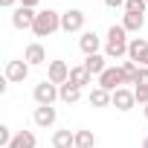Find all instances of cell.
<instances>
[{
	"mask_svg": "<svg viewBox=\"0 0 148 148\" xmlns=\"http://www.w3.org/2000/svg\"><path fill=\"white\" fill-rule=\"evenodd\" d=\"M90 105H93V108H108V105H113V96H110L105 87L96 84V87L90 90Z\"/></svg>",
	"mask_w": 148,
	"mask_h": 148,
	"instance_id": "ac0fdd59",
	"label": "cell"
},
{
	"mask_svg": "<svg viewBox=\"0 0 148 148\" xmlns=\"http://www.w3.org/2000/svg\"><path fill=\"white\" fill-rule=\"evenodd\" d=\"M70 70H73V67H70L67 61H61V58L49 61V64H47V82H52V84H58V87L67 84V82H70Z\"/></svg>",
	"mask_w": 148,
	"mask_h": 148,
	"instance_id": "3957f363",
	"label": "cell"
},
{
	"mask_svg": "<svg viewBox=\"0 0 148 148\" xmlns=\"http://www.w3.org/2000/svg\"><path fill=\"white\" fill-rule=\"evenodd\" d=\"M52 148H76V131L61 128L52 134Z\"/></svg>",
	"mask_w": 148,
	"mask_h": 148,
	"instance_id": "9a60e30c",
	"label": "cell"
},
{
	"mask_svg": "<svg viewBox=\"0 0 148 148\" xmlns=\"http://www.w3.org/2000/svg\"><path fill=\"white\" fill-rule=\"evenodd\" d=\"M122 26H125L128 32H139V29L145 26V15H134V12H125V15H122Z\"/></svg>",
	"mask_w": 148,
	"mask_h": 148,
	"instance_id": "ffe728a7",
	"label": "cell"
},
{
	"mask_svg": "<svg viewBox=\"0 0 148 148\" xmlns=\"http://www.w3.org/2000/svg\"><path fill=\"white\" fill-rule=\"evenodd\" d=\"M136 84H148V67H139V73H136ZM134 84V87H136Z\"/></svg>",
	"mask_w": 148,
	"mask_h": 148,
	"instance_id": "484cf974",
	"label": "cell"
},
{
	"mask_svg": "<svg viewBox=\"0 0 148 148\" xmlns=\"http://www.w3.org/2000/svg\"><path fill=\"white\" fill-rule=\"evenodd\" d=\"M32 96H35V102H38V105H52L55 99H61V96H58V84H52V82H47V79L35 84Z\"/></svg>",
	"mask_w": 148,
	"mask_h": 148,
	"instance_id": "8992f818",
	"label": "cell"
},
{
	"mask_svg": "<svg viewBox=\"0 0 148 148\" xmlns=\"http://www.w3.org/2000/svg\"><path fill=\"white\" fill-rule=\"evenodd\" d=\"M23 61L29 64V67H38V64H47V49L35 41V44H29L26 49H23Z\"/></svg>",
	"mask_w": 148,
	"mask_h": 148,
	"instance_id": "4fadbf2b",
	"label": "cell"
},
{
	"mask_svg": "<svg viewBox=\"0 0 148 148\" xmlns=\"http://www.w3.org/2000/svg\"><path fill=\"white\" fill-rule=\"evenodd\" d=\"M90 82H93V76L87 73V67H84V64H79V67H73V70H70V84H76V87H82V90H84Z\"/></svg>",
	"mask_w": 148,
	"mask_h": 148,
	"instance_id": "2e32d148",
	"label": "cell"
},
{
	"mask_svg": "<svg viewBox=\"0 0 148 148\" xmlns=\"http://www.w3.org/2000/svg\"><path fill=\"white\" fill-rule=\"evenodd\" d=\"M125 3H128V0H105L108 9H125Z\"/></svg>",
	"mask_w": 148,
	"mask_h": 148,
	"instance_id": "4316f807",
	"label": "cell"
},
{
	"mask_svg": "<svg viewBox=\"0 0 148 148\" xmlns=\"http://www.w3.org/2000/svg\"><path fill=\"white\" fill-rule=\"evenodd\" d=\"M79 47H82V52H84V55H96V52H99V47H102V38H99L93 29H87V32H82Z\"/></svg>",
	"mask_w": 148,
	"mask_h": 148,
	"instance_id": "7c38bea8",
	"label": "cell"
},
{
	"mask_svg": "<svg viewBox=\"0 0 148 148\" xmlns=\"http://www.w3.org/2000/svg\"><path fill=\"white\" fill-rule=\"evenodd\" d=\"M84 67H87V73L90 76H102V73L108 70V55H102V52H96V55H87L84 58Z\"/></svg>",
	"mask_w": 148,
	"mask_h": 148,
	"instance_id": "5bb4252c",
	"label": "cell"
},
{
	"mask_svg": "<svg viewBox=\"0 0 148 148\" xmlns=\"http://www.w3.org/2000/svg\"><path fill=\"white\" fill-rule=\"evenodd\" d=\"M99 87H105L108 93L125 87V73H122V67H108L102 76H99Z\"/></svg>",
	"mask_w": 148,
	"mask_h": 148,
	"instance_id": "277c9868",
	"label": "cell"
},
{
	"mask_svg": "<svg viewBox=\"0 0 148 148\" xmlns=\"http://www.w3.org/2000/svg\"><path fill=\"white\" fill-rule=\"evenodd\" d=\"M134 96H136V105H148V84H136L134 87Z\"/></svg>",
	"mask_w": 148,
	"mask_h": 148,
	"instance_id": "cb8c5ba5",
	"label": "cell"
},
{
	"mask_svg": "<svg viewBox=\"0 0 148 148\" xmlns=\"http://www.w3.org/2000/svg\"><path fill=\"white\" fill-rule=\"evenodd\" d=\"M128 44H131V38H128V29L122 26V23H113L110 29H108V44H105V55L108 58H122V55H128Z\"/></svg>",
	"mask_w": 148,
	"mask_h": 148,
	"instance_id": "6da1fadb",
	"label": "cell"
},
{
	"mask_svg": "<svg viewBox=\"0 0 148 148\" xmlns=\"http://www.w3.org/2000/svg\"><path fill=\"white\" fill-rule=\"evenodd\" d=\"M110 96H113V108H116V110H122V113H128V110L136 105V96H134V90H131V87H119V90H113Z\"/></svg>",
	"mask_w": 148,
	"mask_h": 148,
	"instance_id": "30bf717a",
	"label": "cell"
},
{
	"mask_svg": "<svg viewBox=\"0 0 148 148\" xmlns=\"http://www.w3.org/2000/svg\"><path fill=\"white\" fill-rule=\"evenodd\" d=\"M15 3H21V0H0V6H3V9H12Z\"/></svg>",
	"mask_w": 148,
	"mask_h": 148,
	"instance_id": "f1b7e54d",
	"label": "cell"
},
{
	"mask_svg": "<svg viewBox=\"0 0 148 148\" xmlns=\"http://www.w3.org/2000/svg\"><path fill=\"white\" fill-rule=\"evenodd\" d=\"M148 9V0H128L125 3V12H134V15H145Z\"/></svg>",
	"mask_w": 148,
	"mask_h": 148,
	"instance_id": "603a6c76",
	"label": "cell"
},
{
	"mask_svg": "<svg viewBox=\"0 0 148 148\" xmlns=\"http://www.w3.org/2000/svg\"><path fill=\"white\" fill-rule=\"evenodd\" d=\"M122 73H125V84H136V73H139V64H134L131 58L122 61Z\"/></svg>",
	"mask_w": 148,
	"mask_h": 148,
	"instance_id": "7402d4cb",
	"label": "cell"
},
{
	"mask_svg": "<svg viewBox=\"0 0 148 148\" xmlns=\"http://www.w3.org/2000/svg\"><path fill=\"white\" fill-rule=\"evenodd\" d=\"M58 29H61V12H55V9H44V12H38L35 26H32L35 38H49V35H55Z\"/></svg>",
	"mask_w": 148,
	"mask_h": 148,
	"instance_id": "7a4b0ae2",
	"label": "cell"
},
{
	"mask_svg": "<svg viewBox=\"0 0 148 148\" xmlns=\"http://www.w3.org/2000/svg\"><path fill=\"white\" fill-rule=\"evenodd\" d=\"M32 119H35V125H38V128H49V125H55L58 113H55V108H52V105H38V108H35V113H32Z\"/></svg>",
	"mask_w": 148,
	"mask_h": 148,
	"instance_id": "8fae6325",
	"label": "cell"
},
{
	"mask_svg": "<svg viewBox=\"0 0 148 148\" xmlns=\"http://www.w3.org/2000/svg\"><path fill=\"white\" fill-rule=\"evenodd\" d=\"M76 148H96L93 131H76Z\"/></svg>",
	"mask_w": 148,
	"mask_h": 148,
	"instance_id": "44dd1931",
	"label": "cell"
},
{
	"mask_svg": "<svg viewBox=\"0 0 148 148\" xmlns=\"http://www.w3.org/2000/svg\"><path fill=\"white\" fill-rule=\"evenodd\" d=\"M84 29V12L82 9H67L61 12V32H82Z\"/></svg>",
	"mask_w": 148,
	"mask_h": 148,
	"instance_id": "5b68a950",
	"label": "cell"
},
{
	"mask_svg": "<svg viewBox=\"0 0 148 148\" xmlns=\"http://www.w3.org/2000/svg\"><path fill=\"white\" fill-rule=\"evenodd\" d=\"M35 145H38V139H35L32 131H18L9 142V148H35Z\"/></svg>",
	"mask_w": 148,
	"mask_h": 148,
	"instance_id": "e0dca14e",
	"label": "cell"
},
{
	"mask_svg": "<svg viewBox=\"0 0 148 148\" xmlns=\"http://www.w3.org/2000/svg\"><path fill=\"white\" fill-rule=\"evenodd\" d=\"M142 113H145V119H148V105H145V108H142Z\"/></svg>",
	"mask_w": 148,
	"mask_h": 148,
	"instance_id": "f546056e",
	"label": "cell"
},
{
	"mask_svg": "<svg viewBox=\"0 0 148 148\" xmlns=\"http://www.w3.org/2000/svg\"><path fill=\"white\" fill-rule=\"evenodd\" d=\"M58 96H61V102H67V105H76L79 99H82V87H76V84H61L58 87Z\"/></svg>",
	"mask_w": 148,
	"mask_h": 148,
	"instance_id": "d6986e66",
	"label": "cell"
},
{
	"mask_svg": "<svg viewBox=\"0 0 148 148\" xmlns=\"http://www.w3.org/2000/svg\"><path fill=\"white\" fill-rule=\"evenodd\" d=\"M142 148H148V136H145V139H142Z\"/></svg>",
	"mask_w": 148,
	"mask_h": 148,
	"instance_id": "4dcf8cb0",
	"label": "cell"
},
{
	"mask_svg": "<svg viewBox=\"0 0 148 148\" xmlns=\"http://www.w3.org/2000/svg\"><path fill=\"white\" fill-rule=\"evenodd\" d=\"M38 3H41V0H21V6H26V9H35Z\"/></svg>",
	"mask_w": 148,
	"mask_h": 148,
	"instance_id": "83f0119b",
	"label": "cell"
},
{
	"mask_svg": "<svg viewBox=\"0 0 148 148\" xmlns=\"http://www.w3.org/2000/svg\"><path fill=\"white\" fill-rule=\"evenodd\" d=\"M26 76H29V64H26L23 58L6 61V82H12V84H21V82H26Z\"/></svg>",
	"mask_w": 148,
	"mask_h": 148,
	"instance_id": "ba28073f",
	"label": "cell"
},
{
	"mask_svg": "<svg viewBox=\"0 0 148 148\" xmlns=\"http://www.w3.org/2000/svg\"><path fill=\"white\" fill-rule=\"evenodd\" d=\"M12 136H15V134H12V128H9V125H0V145H6V148H9Z\"/></svg>",
	"mask_w": 148,
	"mask_h": 148,
	"instance_id": "d4e9b609",
	"label": "cell"
},
{
	"mask_svg": "<svg viewBox=\"0 0 148 148\" xmlns=\"http://www.w3.org/2000/svg\"><path fill=\"white\" fill-rule=\"evenodd\" d=\"M128 58L139 67H148V41L145 38H131L128 44Z\"/></svg>",
	"mask_w": 148,
	"mask_h": 148,
	"instance_id": "52a82bcc",
	"label": "cell"
},
{
	"mask_svg": "<svg viewBox=\"0 0 148 148\" xmlns=\"http://www.w3.org/2000/svg\"><path fill=\"white\" fill-rule=\"evenodd\" d=\"M35 18H38L35 9L18 6V9L12 12V26H15V29H32V26H35Z\"/></svg>",
	"mask_w": 148,
	"mask_h": 148,
	"instance_id": "9c48e42d",
	"label": "cell"
}]
</instances>
